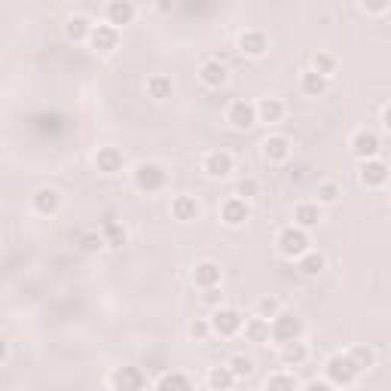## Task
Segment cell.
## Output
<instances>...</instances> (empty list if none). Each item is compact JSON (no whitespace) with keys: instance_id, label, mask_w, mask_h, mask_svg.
Returning a JSON list of instances; mask_svg holds the SVG:
<instances>
[{"instance_id":"obj_32","label":"cell","mask_w":391,"mask_h":391,"mask_svg":"<svg viewBox=\"0 0 391 391\" xmlns=\"http://www.w3.org/2000/svg\"><path fill=\"white\" fill-rule=\"evenodd\" d=\"M348 357H352V364L357 370H367V367H373V352L367 346H355L352 352H348Z\"/></svg>"},{"instance_id":"obj_30","label":"cell","mask_w":391,"mask_h":391,"mask_svg":"<svg viewBox=\"0 0 391 391\" xmlns=\"http://www.w3.org/2000/svg\"><path fill=\"white\" fill-rule=\"evenodd\" d=\"M321 269H324V257L321 254H309V251H306L303 257H299V272H303V276H318Z\"/></svg>"},{"instance_id":"obj_11","label":"cell","mask_w":391,"mask_h":391,"mask_svg":"<svg viewBox=\"0 0 391 391\" xmlns=\"http://www.w3.org/2000/svg\"><path fill=\"white\" fill-rule=\"evenodd\" d=\"M388 180V165L382 159H367L361 165V184L364 187H382Z\"/></svg>"},{"instance_id":"obj_45","label":"cell","mask_w":391,"mask_h":391,"mask_svg":"<svg viewBox=\"0 0 391 391\" xmlns=\"http://www.w3.org/2000/svg\"><path fill=\"white\" fill-rule=\"evenodd\" d=\"M3 355H6V339L0 336V361H3Z\"/></svg>"},{"instance_id":"obj_36","label":"cell","mask_w":391,"mask_h":391,"mask_svg":"<svg viewBox=\"0 0 391 391\" xmlns=\"http://www.w3.org/2000/svg\"><path fill=\"white\" fill-rule=\"evenodd\" d=\"M257 312H260V318H276L278 315V299L276 297H263L260 303H257Z\"/></svg>"},{"instance_id":"obj_1","label":"cell","mask_w":391,"mask_h":391,"mask_svg":"<svg viewBox=\"0 0 391 391\" xmlns=\"http://www.w3.org/2000/svg\"><path fill=\"white\" fill-rule=\"evenodd\" d=\"M165 180H169V171H165L159 162H141L138 171H135V187L144 190V193H156V190H162Z\"/></svg>"},{"instance_id":"obj_9","label":"cell","mask_w":391,"mask_h":391,"mask_svg":"<svg viewBox=\"0 0 391 391\" xmlns=\"http://www.w3.org/2000/svg\"><path fill=\"white\" fill-rule=\"evenodd\" d=\"M116 40H120V34H116V28H111V24H95L89 31V43H92L95 52H111V49H116Z\"/></svg>"},{"instance_id":"obj_16","label":"cell","mask_w":391,"mask_h":391,"mask_svg":"<svg viewBox=\"0 0 391 391\" xmlns=\"http://www.w3.org/2000/svg\"><path fill=\"white\" fill-rule=\"evenodd\" d=\"M171 214H174V220L190 223V220L199 218V202H196L193 196H178V199L171 202Z\"/></svg>"},{"instance_id":"obj_44","label":"cell","mask_w":391,"mask_h":391,"mask_svg":"<svg viewBox=\"0 0 391 391\" xmlns=\"http://www.w3.org/2000/svg\"><path fill=\"white\" fill-rule=\"evenodd\" d=\"M303 178V169H290V180H299Z\"/></svg>"},{"instance_id":"obj_5","label":"cell","mask_w":391,"mask_h":391,"mask_svg":"<svg viewBox=\"0 0 391 391\" xmlns=\"http://www.w3.org/2000/svg\"><path fill=\"white\" fill-rule=\"evenodd\" d=\"M113 391H141L144 388V373L138 367H116L111 376Z\"/></svg>"},{"instance_id":"obj_22","label":"cell","mask_w":391,"mask_h":391,"mask_svg":"<svg viewBox=\"0 0 391 391\" xmlns=\"http://www.w3.org/2000/svg\"><path fill=\"white\" fill-rule=\"evenodd\" d=\"M202 83L205 86H211V89H218L227 83V64H220V62H205L202 64Z\"/></svg>"},{"instance_id":"obj_35","label":"cell","mask_w":391,"mask_h":391,"mask_svg":"<svg viewBox=\"0 0 391 391\" xmlns=\"http://www.w3.org/2000/svg\"><path fill=\"white\" fill-rule=\"evenodd\" d=\"M104 236H107V245H113V248H122V245H126V229L116 227V223H107V227H104Z\"/></svg>"},{"instance_id":"obj_4","label":"cell","mask_w":391,"mask_h":391,"mask_svg":"<svg viewBox=\"0 0 391 391\" xmlns=\"http://www.w3.org/2000/svg\"><path fill=\"white\" fill-rule=\"evenodd\" d=\"M278 251L285 254V257H303L306 251H309V236H306V229H299V227L281 229V236H278Z\"/></svg>"},{"instance_id":"obj_8","label":"cell","mask_w":391,"mask_h":391,"mask_svg":"<svg viewBox=\"0 0 391 391\" xmlns=\"http://www.w3.org/2000/svg\"><path fill=\"white\" fill-rule=\"evenodd\" d=\"M220 218L227 227H242V223L251 218V208H248L245 199H229V202H223V208H220Z\"/></svg>"},{"instance_id":"obj_15","label":"cell","mask_w":391,"mask_h":391,"mask_svg":"<svg viewBox=\"0 0 391 391\" xmlns=\"http://www.w3.org/2000/svg\"><path fill=\"white\" fill-rule=\"evenodd\" d=\"M263 156L269 162H281V159H287L290 156V141L285 135H272V138H266V144H263Z\"/></svg>"},{"instance_id":"obj_28","label":"cell","mask_w":391,"mask_h":391,"mask_svg":"<svg viewBox=\"0 0 391 391\" xmlns=\"http://www.w3.org/2000/svg\"><path fill=\"white\" fill-rule=\"evenodd\" d=\"M232 382H236V376L229 373V367H214L211 373H208V385H211L214 391H229Z\"/></svg>"},{"instance_id":"obj_25","label":"cell","mask_w":391,"mask_h":391,"mask_svg":"<svg viewBox=\"0 0 391 391\" xmlns=\"http://www.w3.org/2000/svg\"><path fill=\"white\" fill-rule=\"evenodd\" d=\"M245 336L251 339V343H266V339H269V321L266 318L245 321Z\"/></svg>"},{"instance_id":"obj_37","label":"cell","mask_w":391,"mask_h":391,"mask_svg":"<svg viewBox=\"0 0 391 391\" xmlns=\"http://www.w3.org/2000/svg\"><path fill=\"white\" fill-rule=\"evenodd\" d=\"M318 199H321V202H336V199H339V187L336 184H321Z\"/></svg>"},{"instance_id":"obj_7","label":"cell","mask_w":391,"mask_h":391,"mask_svg":"<svg viewBox=\"0 0 391 391\" xmlns=\"http://www.w3.org/2000/svg\"><path fill=\"white\" fill-rule=\"evenodd\" d=\"M352 153L361 156L364 162L373 159V156L379 153V138H376V131H370V129L355 131V138H352Z\"/></svg>"},{"instance_id":"obj_31","label":"cell","mask_w":391,"mask_h":391,"mask_svg":"<svg viewBox=\"0 0 391 391\" xmlns=\"http://www.w3.org/2000/svg\"><path fill=\"white\" fill-rule=\"evenodd\" d=\"M89 31H92V24H89L86 15H73V19L68 22V37H71V40L89 37Z\"/></svg>"},{"instance_id":"obj_43","label":"cell","mask_w":391,"mask_h":391,"mask_svg":"<svg viewBox=\"0 0 391 391\" xmlns=\"http://www.w3.org/2000/svg\"><path fill=\"white\" fill-rule=\"evenodd\" d=\"M364 10H373V13H382V10H388V3H364Z\"/></svg>"},{"instance_id":"obj_18","label":"cell","mask_w":391,"mask_h":391,"mask_svg":"<svg viewBox=\"0 0 391 391\" xmlns=\"http://www.w3.org/2000/svg\"><path fill=\"white\" fill-rule=\"evenodd\" d=\"M58 205H62V196H58V190L52 187H40L34 193V208L40 214H55Z\"/></svg>"},{"instance_id":"obj_24","label":"cell","mask_w":391,"mask_h":391,"mask_svg":"<svg viewBox=\"0 0 391 391\" xmlns=\"http://www.w3.org/2000/svg\"><path fill=\"white\" fill-rule=\"evenodd\" d=\"M306 346L299 343V339H294V343H285V348H281V361L287 364V367H299V364L306 361Z\"/></svg>"},{"instance_id":"obj_20","label":"cell","mask_w":391,"mask_h":391,"mask_svg":"<svg viewBox=\"0 0 391 391\" xmlns=\"http://www.w3.org/2000/svg\"><path fill=\"white\" fill-rule=\"evenodd\" d=\"M294 220H297V227H299V229L318 227V220H321V208L315 205V202H299V205H297V211H294Z\"/></svg>"},{"instance_id":"obj_17","label":"cell","mask_w":391,"mask_h":391,"mask_svg":"<svg viewBox=\"0 0 391 391\" xmlns=\"http://www.w3.org/2000/svg\"><path fill=\"white\" fill-rule=\"evenodd\" d=\"M266 46H269V40H266L263 31H245V34L239 37V49H242L245 55H263Z\"/></svg>"},{"instance_id":"obj_38","label":"cell","mask_w":391,"mask_h":391,"mask_svg":"<svg viewBox=\"0 0 391 391\" xmlns=\"http://www.w3.org/2000/svg\"><path fill=\"white\" fill-rule=\"evenodd\" d=\"M208 334H211V324H208V321H193V324H190V336H193V339H205Z\"/></svg>"},{"instance_id":"obj_26","label":"cell","mask_w":391,"mask_h":391,"mask_svg":"<svg viewBox=\"0 0 391 391\" xmlns=\"http://www.w3.org/2000/svg\"><path fill=\"white\" fill-rule=\"evenodd\" d=\"M303 92L306 95H312V98H318V95H324V89H327V77H321V73H315V71H309V73H303Z\"/></svg>"},{"instance_id":"obj_14","label":"cell","mask_w":391,"mask_h":391,"mask_svg":"<svg viewBox=\"0 0 391 391\" xmlns=\"http://www.w3.org/2000/svg\"><path fill=\"white\" fill-rule=\"evenodd\" d=\"M193 281L199 287H218L220 285V266L218 263H211V260H205V263H199L196 266V272H193Z\"/></svg>"},{"instance_id":"obj_39","label":"cell","mask_w":391,"mask_h":391,"mask_svg":"<svg viewBox=\"0 0 391 391\" xmlns=\"http://www.w3.org/2000/svg\"><path fill=\"white\" fill-rule=\"evenodd\" d=\"M101 245H104V239L98 236V232H86V236H83V248H86V251H98Z\"/></svg>"},{"instance_id":"obj_6","label":"cell","mask_w":391,"mask_h":391,"mask_svg":"<svg viewBox=\"0 0 391 391\" xmlns=\"http://www.w3.org/2000/svg\"><path fill=\"white\" fill-rule=\"evenodd\" d=\"M211 330L220 336H232L242 330V315H239L236 309H218L211 318Z\"/></svg>"},{"instance_id":"obj_27","label":"cell","mask_w":391,"mask_h":391,"mask_svg":"<svg viewBox=\"0 0 391 391\" xmlns=\"http://www.w3.org/2000/svg\"><path fill=\"white\" fill-rule=\"evenodd\" d=\"M147 92L150 98H169L171 95V77H165V73H156V77H150L147 80Z\"/></svg>"},{"instance_id":"obj_40","label":"cell","mask_w":391,"mask_h":391,"mask_svg":"<svg viewBox=\"0 0 391 391\" xmlns=\"http://www.w3.org/2000/svg\"><path fill=\"white\" fill-rule=\"evenodd\" d=\"M257 193V184H254V180H242V184H239V196H254Z\"/></svg>"},{"instance_id":"obj_23","label":"cell","mask_w":391,"mask_h":391,"mask_svg":"<svg viewBox=\"0 0 391 391\" xmlns=\"http://www.w3.org/2000/svg\"><path fill=\"white\" fill-rule=\"evenodd\" d=\"M156 391H193V382H190L184 373H165V376L159 379V385H156Z\"/></svg>"},{"instance_id":"obj_13","label":"cell","mask_w":391,"mask_h":391,"mask_svg":"<svg viewBox=\"0 0 391 391\" xmlns=\"http://www.w3.org/2000/svg\"><path fill=\"white\" fill-rule=\"evenodd\" d=\"M229 122L236 129H251L254 122H257V111H254V104H248V101H236L229 107Z\"/></svg>"},{"instance_id":"obj_21","label":"cell","mask_w":391,"mask_h":391,"mask_svg":"<svg viewBox=\"0 0 391 391\" xmlns=\"http://www.w3.org/2000/svg\"><path fill=\"white\" fill-rule=\"evenodd\" d=\"M254 111H257V116H260L263 122H278L281 116H285V104H281L278 98H263Z\"/></svg>"},{"instance_id":"obj_2","label":"cell","mask_w":391,"mask_h":391,"mask_svg":"<svg viewBox=\"0 0 391 391\" xmlns=\"http://www.w3.org/2000/svg\"><path fill=\"white\" fill-rule=\"evenodd\" d=\"M324 373H327L330 385H348V382L357 379V373H361V370L355 367L348 355H334L327 364H324Z\"/></svg>"},{"instance_id":"obj_12","label":"cell","mask_w":391,"mask_h":391,"mask_svg":"<svg viewBox=\"0 0 391 391\" xmlns=\"http://www.w3.org/2000/svg\"><path fill=\"white\" fill-rule=\"evenodd\" d=\"M205 171L211 174V178H227L232 171V156L227 150H214V153L205 156Z\"/></svg>"},{"instance_id":"obj_33","label":"cell","mask_w":391,"mask_h":391,"mask_svg":"<svg viewBox=\"0 0 391 391\" xmlns=\"http://www.w3.org/2000/svg\"><path fill=\"white\" fill-rule=\"evenodd\" d=\"M294 376H287V373H276V376L266 379V391H294Z\"/></svg>"},{"instance_id":"obj_3","label":"cell","mask_w":391,"mask_h":391,"mask_svg":"<svg viewBox=\"0 0 391 391\" xmlns=\"http://www.w3.org/2000/svg\"><path fill=\"white\" fill-rule=\"evenodd\" d=\"M269 334H272V339H278L281 346L294 343V339H299V334H303V321H299L294 312H278L272 327H269Z\"/></svg>"},{"instance_id":"obj_10","label":"cell","mask_w":391,"mask_h":391,"mask_svg":"<svg viewBox=\"0 0 391 391\" xmlns=\"http://www.w3.org/2000/svg\"><path fill=\"white\" fill-rule=\"evenodd\" d=\"M95 169L104 171V174L122 171V150L120 147H101L95 153Z\"/></svg>"},{"instance_id":"obj_34","label":"cell","mask_w":391,"mask_h":391,"mask_svg":"<svg viewBox=\"0 0 391 391\" xmlns=\"http://www.w3.org/2000/svg\"><path fill=\"white\" fill-rule=\"evenodd\" d=\"M312 64H315V73L327 77V73H334V68H336V58H334V55H327V52H318V55L312 58Z\"/></svg>"},{"instance_id":"obj_42","label":"cell","mask_w":391,"mask_h":391,"mask_svg":"<svg viewBox=\"0 0 391 391\" xmlns=\"http://www.w3.org/2000/svg\"><path fill=\"white\" fill-rule=\"evenodd\" d=\"M218 299H220L218 287H208V290H205V303H218Z\"/></svg>"},{"instance_id":"obj_19","label":"cell","mask_w":391,"mask_h":391,"mask_svg":"<svg viewBox=\"0 0 391 391\" xmlns=\"http://www.w3.org/2000/svg\"><path fill=\"white\" fill-rule=\"evenodd\" d=\"M135 19V3H129V0H113L111 6H107V22L113 24H129Z\"/></svg>"},{"instance_id":"obj_29","label":"cell","mask_w":391,"mask_h":391,"mask_svg":"<svg viewBox=\"0 0 391 391\" xmlns=\"http://www.w3.org/2000/svg\"><path fill=\"white\" fill-rule=\"evenodd\" d=\"M227 367H229V373L236 379H245V376H251V373H254V361H251V357H245V355H232Z\"/></svg>"},{"instance_id":"obj_41","label":"cell","mask_w":391,"mask_h":391,"mask_svg":"<svg viewBox=\"0 0 391 391\" xmlns=\"http://www.w3.org/2000/svg\"><path fill=\"white\" fill-rule=\"evenodd\" d=\"M306 391H334V385H330V382H309Z\"/></svg>"}]
</instances>
